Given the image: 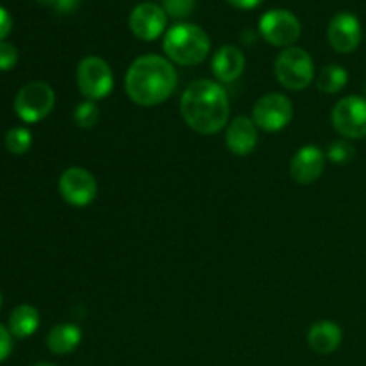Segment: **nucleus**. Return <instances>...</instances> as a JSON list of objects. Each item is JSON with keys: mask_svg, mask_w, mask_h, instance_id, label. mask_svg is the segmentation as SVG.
I'll list each match as a JSON object with an SVG mask.
<instances>
[{"mask_svg": "<svg viewBox=\"0 0 366 366\" xmlns=\"http://www.w3.org/2000/svg\"><path fill=\"white\" fill-rule=\"evenodd\" d=\"M231 104L224 86L211 79L193 81L181 97V114L199 134H217L227 125Z\"/></svg>", "mask_w": 366, "mask_h": 366, "instance_id": "nucleus-1", "label": "nucleus"}, {"mask_svg": "<svg viewBox=\"0 0 366 366\" xmlns=\"http://www.w3.org/2000/svg\"><path fill=\"white\" fill-rule=\"evenodd\" d=\"M177 71L170 59L147 54L132 61L129 66L125 75V93L138 106H159L170 99L177 88Z\"/></svg>", "mask_w": 366, "mask_h": 366, "instance_id": "nucleus-2", "label": "nucleus"}, {"mask_svg": "<svg viewBox=\"0 0 366 366\" xmlns=\"http://www.w3.org/2000/svg\"><path fill=\"white\" fill-rule=\"evenodd\" d=\"M164 54L182 66H195L209 56V36L195 24H177L164 34Z\"/></svg>", "mask_w": 366, "mask_h": 366, "instance_id": "nucleus-3", "label": "nucleus"}, {"mask_svg": "<svg viewBox=\"0 0 366 366\" xmlns=\"http://www.w3.org/2000/svg\"><path fill=\"white\" fill-rule=\"evenodd\" d=\"M274 70L277 81L292 92L306 89L315 77L313 57L300 46H288L282 50L275 59Z\"/></svg>", "mask_w": 366, "mask_h": 366, "instance_id": "nucleus-4", "label": "nucleus"}, {"mask_svg": "<svg viewBox=\"0 0 366 366\" xmlns=\"http://www.w3.org/2000/svg\"><path fill=\"white\" fill-rule=\"evenodd\" d=\"M56 93L46 82L34 81L25 84L14 97V113L25 124H38L52 113Z\"/></svg>", "mask_w": 366, "mask_h": 366, "instance_id": "nucleus-5", "label": "nucleus"}, {"mask_svg": "<svg viewBox=\"0 0 366 366\" xmlns=\"http://www.w3.org/2000/svg\"><path fill=\"white\" fill-rule=\"evenodd\" d=\"M79 92L88 100H102L111 93L114 86V77L106 59L99 56H89L77 66Z\"/></svg>", "mask_w": 366, "mask_h": 366, "instance_id": "nucleus-6", "label": "nucleus"}, {"mask_svg": "<svg viewBox=\"0 0 366 366\" xmlns=\"http://www.w3.org/2000/svg\"><path fill=\"white\" fill-rule=\"evenodd\" d=\"M252 120L261 131L279 132L293 120V104L282 93L263 95L252 107Z\"/></svg>", "mask_w": 366, "mask_h": 366, "instance_id": "nucleus-7", "label": "nucleus"}, {"mask_svg": "<svg viewBox=\"0 0 366 366\" xmlns=\"http://www.w3.org/2000/svg\"><path fill=\"white\" fill-rule=\"evenodd\" d=\"M331 122L336 131L347 139L366 138V99L349 95L332 107Z\"/></svg>", "mask_w": 366, "mask_h": 366, "instance_id": "nucleus-8", "label": "nucleus"}, {"mask_svg": "<svg viewBox=\"0 0 366 366\" xmlns=\"http://www.w3.org/2000/svg\"><path fill=\"white\" fill-rule=\"evenodd\" d=\"M259 32L264 41L275 46H293V43L300 38V21L292 11L272 9L264 13L259 20Z\"/></svg>", "mask_w": 366, "mask_h": 366, "instance_id": "nucleus-9", "label": "nucleus"}, {"mask_svg": "<svg viewBox=\"0 0 366 366\" xmlns=\"http://www.w3.org/2000/svg\"><path fill=\"white\" fill-rule=\"evenodd\" d=\"M99 184L92 172L81 167H71L61 174L59 193L64 202L75 207H84L95 200Z\"/></svg>", "mask_w": 366, "mask_h": 366, "instance_id": "nucleus-10", "label": "nucleus"}, {"mask_svg": "<svg viewBox=\"0 0 366 366\" xmlns=\"http://www.w3.org/2000/svg\"><path fill=\"white\" fill-rule=\"evenodd\" d=\"M168 14L161 6L152 2H143L132 9L129 16V27L132 34L142 41H154L159 38L167 29Z\"/></svg>", "mask_w": 366, "mask_h": 366, "instance_id": "nucleus-11", "label": "nucleus"}, {"mask_svg": "<svg viewBox=\"0 0 366 366\" xmlns=\"http://www.w3.org/2000/svg\"><path fill=\"white\" fill-rule=\"evenodd\" d=\"M361 38H363V29H361L360 20L356 14L343 13L335 14L329 21L327 39L329 45L340 54H350L360 46Z\"/></svg>", "mask_w": 366, "mask_h": 366, "instance_id": "nucleus-12", "label": "nucleus"}, {"mask_svg": "<svg viewBox=\"0 0 366 366\" xmlns=\"http://www.w3.org/2000/svg\"><path fill=\"white\" fill-rule=\"evenodd\" d=\"M325 168V154L317 145H306L299 149L290 163V175L297 184L310 186L320 179Z\"/></svg>", "mask_w": 366, "mask_h": 366, "instance_id": "nucleus-13", "label": "nucleus"}, {"mask_svg": "<svg viewBox=\"0 0 366 366\" xmlns=\"http://www.w3.org/2000/svg\"><path fill=\"white\" fill-rule=\"evenodd\" d=\"M225 145L234 156H249L257 145V125L252 118L238 117L227 125Z\"/></svg>", "mask_w": 366, "mask_h": 366, "instance_id": "nucleus-14", "label": "nucleus"}, {"mask_svg": "<svg viewBox=\"0 0 366 366\" xmlns=\"http://www.w3.org/2000/svg\"><path fill=\"white\" fill-rule=\"evenodd\" d=\"M211 70L214 77L222 84H229L242 77L245 70V56L239 49L232 45H224L214 52L213 61H211Z\"/></svg>", "mask_w": 366, "mask_h": 366, "instance_id": "nucleus-15", "label": "nucleus"}, {"mask_svg": "<svg viewBox=\"0 0 366 366\" xmlns=\"http://www.w3.org/2000/svg\"><path fill=\"white\" fill-rule=\"evenodd\" d=\"M342 327L331 320L317 322L315 325H311L310 332H307V345L317 354H322V356L335 352L342 345Z\"/></svg>", "mask_w": 366, "mask_h": 366, "instance_id": "nucleus-16", "label": "nucleus"}, {"mask_svg": "<svg viewBox=\"0 0 366 366\" xmlns=\"http://www.w3.org/2000/svg\"><path fill=\"white\" fill-rule=\"evenodd\" d=\"M81 340L82 331L79 329V325L59 324L50 329L49 336H46V347H49V350L52 354L66 356V354L74 352L81 345Z\"/></svg>", "mask_w": 366, "mask_h": 366, "instance_id": "nucleus-17", "label": "nucleus"}, {"mask_svg": "<svg viewBox=\"0 0 366 366\" xmlns=\"http://www.w3.org/2000/svg\"><path fill=\"white\" fill-rule=\"evenodd\" d=\"M38 327L39 313L34 306L21 304V306L14 307L9 317V325H7V329H9L14 338H29V336L38 331Z\"/></svg>", "mask_w": 366, "mask_h": 366, "instance_id": "nucleus-18", "label": "nucleus"}, {"mask_svg": "<svg viewBox=\"0 0 366 366\" xmlns=\"http://www.w3.org/2000/svg\"><path fill=\"white\" fill-rule=\"evenodd\" d=\"M349 82V74L343 66L340 64H327L320 70L317 77V88L322 93H329V95H335V93L342 92L343 88Z\"/></svg>", "mask_w": 366, "mask_h": 366, "instance_id": "nucleus-19", "label": "nucleus"}, {"mask_svg": "<svg viewBox=\"0 0 366 366\" xmlns=\"http://www.w3.org/2000/svg\"><path fill=\"white\" fill-rule=\"evenodd\" d=\"M4 143H6V149L9 154L24 156L32 147V132L27 127H13L7 131Z\"/></svg>", "mask_w": 366, "mask_h": 366, "instance_id": "nucleus-20", "label": "nucleus"}, {"mask_svg": "<svg viewBox=\"0 0 366 366\" xmlns=\"http://www.w3.org/2000/svg\"><path fill=\"white\" fill-rule=\"evenodd\" d=\"M354 156H356V147L349 139H336V142H332L329 145L327 154H325V157L335 164L349 163Z\"/></svg>", "mask_w": 366, "mask_h": 366, "instance_id": "nucleus-21", "label": "nucleus"}, {"mask_svg": "<svg viewBox=\"0 0 366 366\" xmlns=\"http://www.w3.org/2000/svg\"><path fill=\"white\" fill-rule=\"evenodd\" d=\"M99 118H100L99 107L95 106V102H93V100H84V102H81L77 107H75L74 120L81 129L95 127V124L99 122Z\"/></svg>", "mask_w": 366, "mask_h": 366, "instance_id": "nucleus-22", "label": "nucleus"}, {"mask_svg": "<svg viewBox=\"0 0 366 366\" xmlns=\"http://www.w3.org/2000/svg\"><path fill=\"white\" fill-rule=\"evenodd\" d=\"M163 9L172 18H186L195 9V0H163Z\"/></svg>", "mask_w": 366, "mask_h": 366, "instance_id": "nucleus-23", "label": "nucleus"}, {"mask_svg": "<svg viewBox=\"0 0 366 366\" xmlns=\"http://www.w3.org/2000/svg\"><path fill=\"white\" fill-rule=\"evenodd\" d=\"M18 64V50L13 43L0 41V71L13 70Z\"/></svg>", "mask_w": 366, "mask_h": 366, "instance_id": "nucleus-24", "label": "nucleus"}, {"mask_svg": "<svg viewBox=\"0 0 366 366\" xmlns=\"http://www.w3.org/2000/svg\"><path fill=\"white\" fill-rule=\"evenodd\" d=\"M11 350H13V335L9 332V329L0 325V363L9 357Z\"/></svg>", "mask_w": 366, "mask_h": 366, "instance_id": "nucleus-25", "label": "nucleus"}, {"mask_svg": "<svg viewBox=\"0 0 366 366\" xmlns=\"http://www.w3.org/2000/svg\"><path fill=\"white\" fill-rule=\"evenodd\" d=\"M11 29H13V18H11L9 11L0 6V41L9 36Z\"/></svg>", "mask_w": 366, "mask_h": 366, "instance_id": "nucleus-26", "label": "nucleus"}, {"mask_svg": "<svg viewBox=\"0 0 366 366\" xmlns=\"http://www.w3.org/2000/svg\"><path fill=\"white\" fill-rule=\"evenodd\" d=\"M79 7V0H57L54 9L59 14H70Z\"/></svg>", "mask_w": 366, "mask_h": 366, "instance_id": "nucleus-27", "label": "nucleus"}, {"mask_svg": "<svg viewBox=\"0 0 366 366\" xmlns=\"http://www.w3.org/2000/svg\"><path fill=\"white\" fill-rule=\"evenodd\" d=\"M227 2L236 9H254V7L261 6L264 0H227Z\"/></svg>", "mask_w": 366, "mask_h": 366, "instance_id": "nucleus-28", "label": "nucleus"}, {"mask_svg": "<svg viewBox=\"0 0 366 366\" xmlns=\"http://www.w3.org/2000/svg\"><path fill=\"white\" fill-rule=\"evenodd\" d=\"M36 2L39 4V6H45V7H54L56 6L57 0H36Z\"/></svg>", "mask_w": 366, "mask_h": 366, "instance_id": "nucleus-29", "label": "nucleus"}, {"mask_svg": "<svg viewBox=\"0 0 366 366\" xmlns=\"http://www.w3.org/2000/svg\"><path fill=\"white\" fill-rule=\"evenodd\" d=\"M32 366H56V365H52V363H36V365H32Z\"/></svg>", "mask_w": 366, "mask_h": 366, "instance_id": "nucleus-30", "label": "nucleus"}, {"mask_svg": "<svg viewBox=\"0 0 366 366\" xmlns=\"http://www.w3.org/2000/svg\"><path fill=\"white\" fill-rule=\"evenodd\" d=\"M363 97L366 99V82H365V86H363Z\"/></svg>", "mask_w": 366, "mask_h": 366, "instance_id": "nucleus-31", "label": "nucleus"}, {"mask_svg": "<svg viewBox=\"0 0 366 366\" xmlns=\"http://www.w3.org/2000/svg\"><path fill=\"white\" fill-rule=\"evenodd\" d=\"M0 307H2V293H0Z\"/></svg>", "mask_w": 366, "mask_h": 366, "instance_id": "nucleus-32", "label": "nucleus"}]
</instances>
